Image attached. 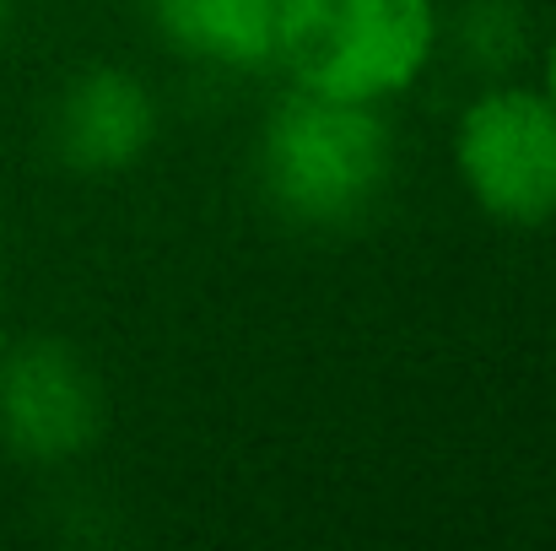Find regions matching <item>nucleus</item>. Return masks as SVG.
Here are the masks:
<instances>
[{"instance_id": "f257e3e1", "label": "nucleus", "mask_w": 556, "mask_h": 551, "mask_svg": "<svg viewBox=\"0 0 556 551\" xmlns=\"http://www.w3.org/2000/svg\"><path fill=\"white\" fill-rule=\"evenodd\" d=\"M254 174L265 205L303 233L368 222L394 179V136L378 103H346L292 87L260 130Z\"/></svg>"}, {"instance_id": "f03ea898", "label": "nucleus", "mask_w": 556, "mask_h": 551, "mask_svg": "<svg viewBox=\"0 0 556 551\" xmlns=\"http://www.w3.org/2000/svg\"><path fill=\"white\" fill-rule=\"evenodd\" d=\"M432 49V0H281L276 60L303 92L389 103L421 82Z\"/></svg>"}, {"instance_id": "7ed1b4c3", "label": "nucleus", "mask_w": 556, "mask_h": 551, "mask_svg": "<svg viewBox=\"0 0 556 551\" xmlns=\"http://www.w3.org/2000/svg\"><path fill=\"white\" fill-rule=\"evenodd\" d=\"M454 174L497 227L556 222V103L546 87H486L454 125Z\"/></svg>"}, {"instance_id": "20e7f679", "label": "nucleus", "mask_w": 556, "mask_h": 551, "mask_svg": "<svg viewBox=\"0 0 556 551\" xmlns=\"http://www.w3.org/2000/svg\"><path fill=\"white\" fill-rule=\"evenodd\" d=\"M103 384L65 341L33 336L0 352V443L27 465L81 460L103 438Z\"/></svg>"}, {"instance_id": "39448f33", "label": "nucleus", "mask_w": 556, "mask_h": 551, "mask_svg": "<svg viewBox=\"0 0 556 551\" xmlns=\"http://www.w3.org/2000/svg\"><path fill=\"white\" fill-rule=\"evenodd\" d=\"M157 141V98L125 65H81L54 109H49V147L81 179L130 174Z\"/></svg>"}, {"instance_id": "423d86ee", "label": "nucleus", "mask_w": 556, "mask_h": 551, "mask_svg": "<svg viewBox=\"0 0 556 551\" xmlns=\"http://www.w3.org/2000/svg\"><path fill=\"white\" fill-rule=\"evenodd\" d=\"M157 33L200 65L254 71L276 60L281 0H147Z\"/></svg>"}, {"instance_id": "0eeeda50", "label": "nucleus", "mask_w": 556, "mask_h": 551, "mask_svg": "<svg viewBox=\"0 0 556 551\" xmlns=\"http://www.w3.org/2000/svg\"><path fill=\"white\" fill-rule=\"evenodd\" d=\"M459 43L476 71H486V76L514 71L530 43V16L519 0H470L459 16Z\"/></svg>"}, {"instance_id": "6e6552de", "label": "nucleus", "mask_w": 556, "mask_h": 551, "mask_svg": "<svg viewBox=\"0 0 556 551\" xmlns=\"http://www.w3.org/2000/svg\"><path fill=\"white\" fill-rule=\"evenodd\" d=\"M546 92H552V103H556V33H552V49H546Z\"/></svg>"}, {"instance_id": "1a4fd4ad", "label": "nucleus", "mask_w": 556, "mask_h": 551, "mask_svg": "<svg viewBox=\"0 0 556 551\" xmlns=\"http://www.w3.org/2000/svg\"><path fill=\"white\" fill-rule=\"evenodd\" d=\"M5 16H11V0H0V27H5Z\"/></svg>"}]
</instances>
